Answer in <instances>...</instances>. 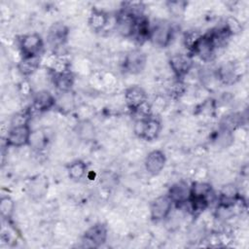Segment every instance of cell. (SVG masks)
<instances>
[{
  "instance_id": "cell-1",
  "label": "cell",
  "mask_w": 249,
  "mask_h": 249,
  "mask_svg": "<svg viewBox=\"0 0 249 249\" xmlns=\"http://www.w3.org/2000/svg\"><path fill=\"white\" fill-rule=\"evenodd\" d=\"M43 49L44 41L38 33H28L19 39V50L22 57L40 56Z\"/></svg>"
},
{
  "instance_id": "cell-2",
  "label": "cell",
  "mask_w": 249,
  "mask_h": 249,
  "mask_svg": "<svg viewBox=\"0 0 249 249\" xmlns=\"http://www.w3.org/2000/svg\"><path fill=\"white\" fill-rule=\"evenodd\" d=\"M173 37V27L172 25L165 21V20H160L157 23H155L154 26L151 27L150 32V38L154 45L165 48L167 47Z\"/></svg>"
},
{
  "instance_id": "cell-3",
  "label": "cell",
  "mask_w": 249,
  "mask_h": 249,
  "mask_svg": "<svg viewBox=\"0 0 249 249\" xmlns=\"http://www.w3.org/2000/svg\"><path fill=\"white\" fill-rule=\"evenodd\" d=\"M32 131L27 123L15 124L9 130L6 137V144L9 147L20 148L30 142Z\"/></svg>"
},
{
  "instance_id": "cell-4",
  "label": "cell",
  "mask_w": 249,
  "mask_h": 249,
  "mask_svg": "<svg viewBox=\"0 0 249 249\" xmlns=\"http://www.w3.org/2000/svg\"><path fill=\"white\" fill-rule=\"evenodd\" d=\"M143 17V16H142ZM141 18V17H140ZM139 18L133 16L124 9H122L116 18V29L124 37L134 35L135 26Z\"/></svg>"
},
{
  "instance_id": "cell-5",
  "label": "cell",
  "mask_w": 249,
  "mask_h": 249,
  "mask_svg": "<svg viewBox=\"0 0 249 249\" xmlns=\"http://www.w3.org/2000/svg\"><path fill=\"white\" fill-rule=\"evenodd\" d=\"M215 50L216 47L213 44L211 37L208 33H206L204 35H200L197 38L190 52L203 60H211L214 56Z\"/></svg>"
},
{
  "instance_id": "cell-6",
  "label": "cell",
  "mask_w": 249,
  "mask_h": 249,
  "mask_svg": "<svg viewBox=\"0 0 249 249\" xmlns=\"http://www.w3.org/2000/svg\"><path fill=\"white\" fill-rule=\"evenodd\" d=\"M169 66L177 78H183L193 68L194 60L191 54L176 53L169 58Z\"/></svg>"
},
{
  "instance_id": "cell-7",
  "label": "cell",
  "mask_w": 249,
  "mask_h": 249,
  "mask_svg": "<svg viewBox=\"0 0 249 249\" xmlns=\"http://www.w3.org/2000/svg\"><path fill=\"white\" fill-rule=\"evenodd\" d=\"M147 63L146 54L140 50H133L129 52L124 57V68L129 74H139L141 73Z\"/></svg>"
},
{
  "instance_id": "cell-8",
  "label": "cell",
  "mask_w": 249,
  "mask_h": 249,
  "mask_svg": "<svg viewBox=\"0 0 249 249\" xmlns=\"http://www.w3.org/2000/svg\"><path fill=\"white\" fill-rule=\"evenodd\" d=\"M124 101L127 108L134 113L142 105L147 103V93L139 86H131L124 91Z\"/></svg>"
},
{
  "instance_id": "cell-9",
  "label": "cell",
  "mask_w": 249,
  "mask_h": 249,
  "mask_svg": "<svg viewBox=\"0 0 249 249\" xmlns=\"http://www.w3.org/2000/svg\"><path fill=\"white\" fill-rule=\"evenodd\" d=\"M173 202L167 195L156 197L150 205L151 218L154 221H160L166 218L172 208Z\"/></svg>"
},
{
  "instance_id": "cell-10",
  "label": "cell",
  "mask_w": 249,
  "mask_h": 249,
  "mask_svg": "<svg viewBox=\"0 0 249 249\" xmlns=\"http://www.w3.org/2000/svg\"><path fill=\"white\" fill-rule=\"evenodd\" d=\"M107 228L104 224L98 223L90 227L84 234V242L88 247H98L107 239Z\"/></svg>"
},
{
  "instance_id": "cell-11",
  "label": "cell",
  "mask_w": 249,
  "mask_h": 249,
  "mask_svg": "<svg viewBox=\"0 0 249 249\" xmlns=\"http://www.w3.org/2000/svg\"><path fill=\"white\" fill-rule=\"evenodd\" d=\"M68 37V28L62 22L53 23L48 32V43L52 48L57 49L62 47L67 41Z\"/></svg>"
},
{
  "instance_id": "cell-12",
  "label": "cell",
  "mask_w": 249,
  "mask_h": 249,
  "mask_svg": "<svg viewBox=\"0 0 249 249\" xmlns=\"http://www.w3.org/2000/svg\"><path fill=\"white\" fill-rule=\"evenodd\" d=\"M166 157L160 150H154L150 152L145 159V168L148 173L152 175L159 174L164 167Z\"/></svg>"
},
{
  "instance_id": "cell-13",
  "label": "cell",
  "mask_w": 249,
  "mask_h": 249,
  "mask_svg": "<svg viewBox=\"0 0 249 249\" xmlns=\"http://www.w3.org/2000/svg\"><path fill=\"white\" fill-rule=\"evenodd\" d=\"M167 196L173 203L184 204L190 199L191 187L184 181L177 182L169 188Z\"/></svg>"
},
{
  "instance_id": "cell-14",
  "label": "cell",
  "mask_w": 249,
  "mask_h": 249,
  "mask_svg": "<svg viewBox=\"0 0 249 249\" xmlns=\"http://www.w3.org/2000/svg\"><path fill=\"white\" fill-rule=\"evenodd\" d=\"M55 105L54 96L48 90H40L33 96L32 106L38 112H46Z\"/></svg>"
},
{
  "instance_id": "cell-15",
  "label": "cell",
  "mask_w": 249,
  "mask_h": 249,
  "mask_svg": "<svg viewBox=\"0 0 249 249\" xmlns=\"http://www.w3.org/2000/svg\"><path fill=\"white\" fill-rule=\"evenodd\" d=\"M53 84L59 91L63 93L69 92L74 84V76L69 70H65L62 72H54Z\"/></svg>"
},
{
  "instance_id": "cell-16",
  "label": "cell",
  "mask_w": 249,
  "mask_h": 249,
  "mask_svg": "<svg viewBox=\"0 0 249 249\" xmlns=\"http://www.w3.org/2000/svg\"><path fill=\"white\" fill-rule=\"evenodd\" d=\"M238 198V192L234 185L230 184L225 186L219 196V204L223 208H230L235 204Z\"/></svg>"
},
{
  "instance_id": "cell-17",
  "label": "cell",
  "mask_w": 249,
  "mask_h": 249,
  "mask_svg": "<svg viewBox=\"0 0 249 249\" xmlns=\"http://www.w3.org/2000/svg\"><path fill=\"white\" fill-rule=\"evenodd\" d=\"M41 62V57L40 56H32V57H21L20 61L18 64V72L25 77L31 76L34 74Z\"/></svg>"
},
{
  "instance_id": "cell-18",
  "label": "cell",
  "mask_w": 249,
  "mask_h": 249,
  "mask_svg": "<svg viewBox=\"0 0 249 249\" xmlns=\"http://www.w3.org/2000/svg\"><path fill=\"white\" fill-rule=\"evenodd\" d=\"M160 129H161L160 122L152 116L148 117L146 120V124H145V129H144L142 139H145L147 141L155 140L159 136Z\"/></svg>"
},
{
  "instance_id": "cell-19",
  "label": "cell",
  "mask_w": 249,
  "mask_h": 249,
  "mask_svg": "<svg viewBox=\"0 0 249 249\" xmlns=\"http://www.w3.org/2000/svg\"><path fill=\"white\" fill-rule=\"evenodd\" d=\"M108 23V16L103 11L93 9L89 18V24L93 31H101Z\"/></svg>"
},
{
  "instance_id": "cell-20",
  "label": "cell",
  "mask_w": 249,
  "mask_h": 249,
  "mask_svg": "<svg viewBox=\"0 0 249 249\" xmlns=\"http://www.w3.org/2000/svg\"><path fill=\"white\" fill-rule=\"evenodd\" d=\"M242 117L239 113H231L222 118L220 122V130L233 132L241 125Z\"/></svg>"
},
{
  "instance_id": "cell-21",
  "label": "cell",
  "mask_w": 249,
  "mask_h": 249,
  "mask_svg": "<svg viewBox=\"0 0 249 249\" xmlns=\"http://www.w3.org/2000/svg\"><path fill=\"white\" fill-rule=\"evenodd\" d=\"M87 169V164L83 160H77L68 165L67 173L71 180L80 181L86 175Z\"/></svg>"
},
{
  "instance_id": "cell-22",
  "label": "cell",
  "mask_w": 249,
  "mask_h": 249,
  "mask_svg": "<svg viewBox=\"0 0 249 249\" xmlns=\"http://www.w3.org/2000/svg\"><path fill=\"white\" fill-rule=\"evenodd\" d=\"M218 76L224 84H232L238 79L236 67L233 64H227L220 68Z\"/></svg>"
},
{
  "instance_id": "cell-23",
  "label": "cell",
  "mask_w": 249,
  "mask_h": 249,
  "mask_svg": "<svg viewBox=\"0 0 249 249\" xmlns=\"http://www.w3.org/2000/svg\"><path fill=\"white\" fill-rule=\"evenodd\" d=\"M76 131L77 134L84 140H91L94 137V126L88 120L80 122L77 124Z\"/></svg>"
},
{
  "instance_id": "cell-24",
  "label": "cell",
  "mask_w": 249,
  "mask_h": 249,
  "mask_svg": "<svg viewBox=\"0 0 249 249\" xmlns=\"http://www.w3.org/2000/svg\"><path fill=\"white\" fill-rule=\"evenodd\" d=\"M15 209V204L10 196H2L0 200V213L4 219L11 218Z\"/></svg>"
},
{
  "instance_id": "cell-25",
  "label": "cell",
  "mask_w": 249,
  "mask_h": 249,
  "mask_svg": "<svg viewBox=\"0 0 249 249\" xmlns=\"http://www.w3.org/2000/svg\"><path fill=\"white\" fill-rule=\"evenodd\" d=\"M167 7L174 17H181L186 10L187 3L184 1H171L167 2Z\"/></svg>"
}]
</instances>
